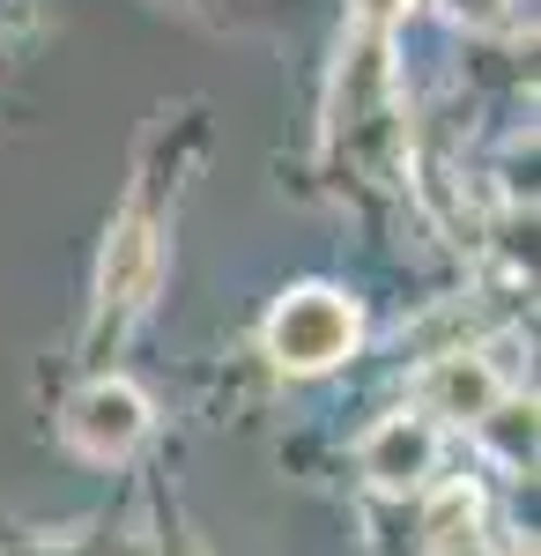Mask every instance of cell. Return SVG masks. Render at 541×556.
Instances as JSON below:
<instances>
[{"instance_id":"cell-1","label":"cell","mask_w":541,"mask_h":556,"mask_svg":"<svg viewBox=\"0 0 541 556\" xmlns=\"http://www.w3.org/2000/svg\"><path fill=\"white\" fill-rule=\"evenodd\" d=\"M356 342H364V312H356V298H341L327 282H304L267 312V356L297 379H319L334 364H349Z\"/></svg>"},{"instance_id":"cell-2","label":"cell","mask_w":541,"mask_h":556,"mask_svg":"<svg viewBox=\"0 0 541 556\" xmlns=\"http://www.w3.org/2000/svg\"><path fill=\"white\" fill-rule=\"evenodd\" d=\"M60 430H67V445L83 453V460H126L141 438H149V393L126 379H89L75 401H67V416H60Z\"/></svg>"},{"instance_id":"cell-3","label":"cell","mask_w":541,"mask_h":556,"mask_svg":"<svg viewBox=\"0 0 541 556\" xmlns=\"http://www.w3.org/2000/svg\"><path fill=\"white\" fill-rule=\"evenodd\" d=\"M156 267H164V238H156V223L141 208H126L112 223V238H104V260H97V319L104 327H126L149 290H156Z\"/></svg>"},{"instance_id":"cell-4","label":"cell","mask_w":541,"mask_h":556,"mask_svg":"<svg viewBox=\"0 0 541 556\" xmlns=\"http://www.w3.org/2000/svg\"><path fill=\"white\" fill-rule=\"evenodd\" d=\"M356 460H364V482H372V490L408 497V490H423V482L438 475V424H430L423 408L416 416L401 408V416H386V424L364 430V453H356Z\"/></svg>"},{"instance_id":"cell-5","label":"cell","mask_w":541,"mask_h":556,"mask_svg":"<svg viewBox=\"0 0 541 556\" xmlns=\"http://www.w3.org/2000/svg\"><path fill=\"white\" fill-rule=\"evenodd\" d=\"M498 401H504V371L490 356H467V349L430 356L416 379V408L423 416H445V424H482Z\"/></svg>"},{"instance_id":"cell-6","label":"cell","mask_w":541,"mask_h":556,"mask_svg":"<svg viewBox=\"0 0 541 556\" xmlns=\"http://www.w3.org/2000/svg\"><path fill=\"white\" fill-rule=\"evenodd\" d=\"M475 430H482V445H490L512 475H534V401H512V393H504Z\"/></svg>"},{"instance_id":"cell-7","label":"cell","mask_w":541,"mask_h":556,"mask_svg":"<svg viewBox=\"0 0 541 556\" xmlns=\"http://www.w3.org/2000/svg\"><path fill=\"white\" fill-rule=\"evenodd\" d=\"M482 534V490L475 482H445L423 513V549H445V542H467Z\"/></svg>"},{"instance_id":"cell-8","label":"cell","mask_w":541,"mask_h":556,"mask_svg":"<svg viewBox=\"0 0 541 556\" xmlns=\"http://www.w3.org/2000/svg\"><path fill=\"white\" fill-rule=\"evenodd\" d=\"M408 8H416V0H356V30H364V38H386Z\"/></svg>"},{"instance_id":"cell-9","label":"cell","mask_w":541,"mask_h":556,"mask_svg":"<svg viewBox=\"0 0 541 556\" xmlns=\"http://www.w3.org/2000/svg\"><path fill=\"white\" fill-rule=\"evenodd\" d=\"M453 23H467V30H490V23H504L512 15V0H438Z\"/></svg>"},{"instance_id":"cell-10","label":"cell","mask_w":541,"mask_h":556,"mask_svg":"<svg viewBox=\"0 0 541 556\" xmlns=\"http://www.w3.org/2000/svg\"><path fill=\"white\" fill-rule=\"evenodd\" d=\"M164 556H201V542H193L186 527H171V534H164Z\"/></svg>"},{"instance_id":"cell-11","label":"cell","mask_w":541,"mask_h":556,"mask_svg":"<svg viewBox=\"0 0 541 556\" xmlns=\"http://www.w3.org/2000/svg\"><path fill=\"white\" fill-rule=\"evenodd\" d=\"M430 556H490V542H482V534H467V542H445V549H430Z\"/></svg>"},{"instance_id":"cell-12","label":"cell","mask_w":541,"mask_h":556,"mask_svg":"<svg viewBox=\"0 0 541 556\" xmlns=\"http://www.w3.org/2000/svg\"><path fill=\"white\" fill-rule=\"evenodd\" d=\"M519 556H534V549H519Z\"/></svg>"}]
</instances>
